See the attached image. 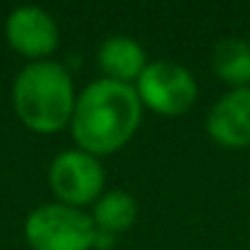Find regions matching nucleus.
I'll use <instances>...</instances> for the list:
<instances>
[{
  "instance_id": "1",
  "label": "nucleus",
  "mask_w": 250,
  "mask_h": 250,
  "mask_svg": "<svg viewBox=\"0 0 250 250\" xmlns=\"http://www.w3.org/2000/svg\"><path fill=\"white\" fill-rule=\"evenodd\" d=\"M143 113L145 108L135 86L96 79L76 96L69 133L79 150L101 160L120 152L135 138Z\"/></svg>"
},
{
  "instance_id": "2",
  "label": "nucleus",
  "mask_w": 250,
  "mask_h": 250,
  "mask_svg": "<svg viewBox=\"0 0 250 250\" xmlns=\"http://www.w3.org/2000/svg\"><path fill=\"white\" fill-rule=\"evenodd\" d=\"M76 96L69 69L54 59L27 62L13 81V110L37 135H54L69 128Z\"/></svg>"
},
{
  "instance_id": "3",
  "label": "nucleus",
  "mask_w": 250,
  "mask_h": 250,
  "mask_svg": "<svg viewBox=\"0 0 250 250\" xmlns=\"http://www.w3.org/2000/svg\"><path fill=\"white\" fill-rule=\"evenodd\" d=\"M22 233L30 250H93L98 230L83 208L49 201L27 213Z\"/></svg>"
},
{
  "instance_id": "4",
  "label": "nucleus",
  "mask_w": 250,
  "mask_h": 250,
  "mask_svg": "<svg viewBox=\"0 0 250 250\" xmlns=\"http://www.w3.org/2000/svg\"><path fill=\"white\" fill-rule=\"evenodd\" d=\"M135 91L143 108L162 118H179L189 113L199 98V83L194 74L172 59L150 62L138 79Z\"/></svg>"
},
{
  "instance_id": "5",
  "label": "nucleus",
  "mask_w": 250,
  "mask_h": 250,
  "mask_svg": "<svg viewBox=\"0 0 250 250\" xmlns=\"http://www.w3.org/2000/svg\"><path fill=\"white\" fill-rule=\"evenodd\" d=\"M47 182L59 204L83 208L93 206L105 191V169L98 157L79 147H69L52 160Z\"/></svg>"
},
{
  "instance_id": "6",
  "label": "nucleus",
  "mask_w": 250,
  "mask_h": 250,
  "mask_svg": "<svg viewBox=\"0 0 250 250\" xmlns=\"http://www.w3.org/2000/svg\"><path fill=\"white\" fill-rule=\"evenodd\" d=\"M5 42L20 57L44 62L59 47V25L44 8L20 5L5 18Z\"/></svg>"
},
{
  "instance_id": "7",
  "label": "nucleus",
  "mask_w": 250,
  "mask_h": 250,
  "mask_svg": "<svg viewBox=\"0 0 250 250\" xmlns=\"http://www.w3.org/2000/svg\"><path fill=\"white\" fill-rule=\"evenodd\" d=\"M204 128L211 143L223 150L250 147V86L221 93L206 113Z\"/></svg>"
},
{
  "instance_id": "8",
  "label": "nucleus",
  "mask_w": 250,
  "mask_h": 250,
  "mask_svg": "<svg viewBox=\"0 0 250 250\" xmlns=\"http://www.w3.org/2000/svg\"><path fill=\"white\" fill-rule=\"evenodd\" d=\"M96 59H98V69L103 79H110L125 86H135L150 64L145 47L135 37H128V35L105 37L98 44Z\"/></svg>"
},
{
  "instance_id": "9",
  "label": "nucleus",
  "mask_w": 250,
  "mask_h": 250,
  "mask_svg": "<svg viewBox=\"0 0 250 250\" xmlns=\"http://www.w3.org/2000/svg\"><path fill=\"white\" fill-rule=\"evenodd\" d=\"M211 71L228 88L250 86V42L243 37H223L211 49Z\"/></svg>"
},
{
  "instance_id": "10",
  "label": "nucleus",
  "mask_w": 250,
  "mask_h": 250,
  "mask_svg": "<svg viewBox=\"0 0 250 250\" xmlns=\"http://www.w3.org/2000/svg\"><path fill=\"white\" fill-rule=\"evenodd\" d=\"M91 218H93L96 230L120 238L138 221V201L125 189H108L91 206Z\"/></svg>"
},
{
  "instance_id": "11",
  "label": "nucleus",
  "mask_w": 250,
  "mask_h": 250,
  "mask_svg": "<svg viewBox=\"0 0 250 250\" xmlns=\"http://www.w3.org/2000/svg\"><path fill=\"white\" fill-rule=\"evenodd\" d=\"M115 243H118L115 235L98 230V233H96V245H93V250H110V248H115Z\"/></svg>"
}]
</instances>
